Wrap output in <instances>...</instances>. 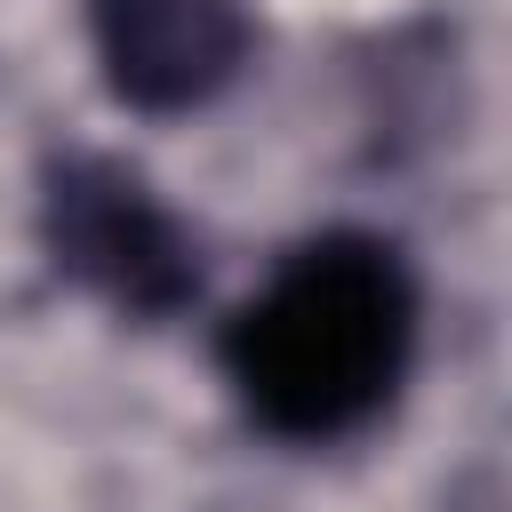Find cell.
I'll return each mask as SVG.
<instances>
[{"label":"cell","mask_w":512,"mask_h":512,"mask_svg":"<svg viewBox=\"0 0 512 512\" xmlns=\"http://www.w3.org/2000/svg\"><path fill=\"white\" fill-rule=\"evenodd\" d=\"M416 336L424 288L400 240L336 224L296 240L256 296L232 304L216 328V368L256 432L288 448H336L400 400Z\"/></svg>","instance_id":"1"},{"label":"cell","mask_w":512,"mask_h":512,"mask_svg":"<svg viewBox=\"0 0 512 512\" xmlns=\"http://www.w3.org/2000/svg\"><path fill=\"white\" fill-rule=\"evenodd\" d=\"M40 240L64 280L128 320H176L200 296V248L176 208L104 152H64L40 184Z\"/></svg>","instance_id":"2"},{"label":"cell","mask_w":512,"mask_h":512,"mask_svg":"<svg viewBox=\"0 0 512 512\" xmlns=\"http://www.w3.org/2000/svg\"><path fill=\"white\" fill-rule=\"evenodd\" d=\"M88 40L128 112H192L240 80L256 0H88Z\"/></svg>","instance_id":"3"}]
</instances>
